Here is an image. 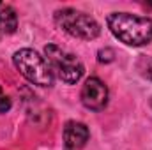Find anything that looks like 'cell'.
Masks as SVG:
<instances>
[{
  "instance_id": "6da1fadb",
  "label": "cell",
  "mask_w": 152,
  "mask_h": 150,
  "mask_svg": "<svg viewBox=\"0 0 152 150\" xmlns=\"http://www.w3.org/2000/svg\"><path fill=\"white\" fill-rule=\"evenodd\" d=\"M108 28L126 46H143L152 41V20L131 12H112Z\"/></svg>"
},
{
  "instance_id": "7a4b0ae2",
  "label": "cell",
  "mask_w": 152,
  "mask_h": 150,
  "mask_svg": "<svg viewBox=\"0 0 152 150\" xmlns=\"http://www.w3.org/2000/svg\"><path fill=\"white\" fill-rule=\"evenodd\" d=\"M12 62L16 69L25 76L30 83L39 85V87H51L55 76L51 73V67L44 57H41L37 51L30 48L18 50L12 55Z\"/></svg>"
},
{
  "instance_id": "3957f363",
  "label": "cell",
  "mask_w": 152,
  "mask_h": 150,
  "mask_svg": "<svg viewBox=\"0 0 152 150\" xmlns=\"http://www.w3.org/2000/svg\"><path fill=\"white\" fill-rule=\"evenodd\" d=\"M55 23L60 30H64L66 34L73 36L76 39H83V41H92L101 34V27L99 23L76 9H60L55 12Z\"/></svg>"
},
{
  "instance_id": "277c9868",
  "label": "cell",
  "mask_w": 152,
  "mask_h": 150,
  "mask_svg": "<svg viewBox=\"0 0 152 150\" xmlns=\"http://www.w3.org/2000/svg\"><path fill=\"white\" fill-rule=\"evenodd\" d=\"M44 55H46L44 58L48 60V64L51 67L53 76H57L64 83L73 85L76 81H80V78L85 73L80 58L57 44H48L44 48Z\"/></svg>"
},
{
  "instance_id": "5b68a950",
  "label": "cell",
  "mask_w": 152,
  "mask_h": 150,
  "mask_svg": "<svg viewBox=\"0 0 152 150\" xmlns=\"http://www.w3.org/2000/svg\"><path fill=\"white\" fill-rule=\"evenodd\" d=\"M80 97L87 110L101 111L108 104V87L99 78H88L81 87Z\"/></svg>"
},
{
  "instance_id": "8992f818",
  "label": "cell",
  "mask_w": 152,
  "mask_h": 150,
  "mask_svg": "<svg viewBox=\"0 0 152 150\" xmlns=\"http://www.w3.org/2000/svg\"><path fill=\"white\" fill-rule=\"evenodd\" d=\"M88 127L81 122H67L64 127V145L66 150H81L88 141Z\"/></svg>"
},
{
  "instance_id": "52a82bcc",
  "label": "cell",
  "mask_w": 152,
  "mask_h": 150,
  "mask_svg": "<svg viewBox=\"0 0 152 150\" xmlns=\"http://www.w3.org/2000/svg\"><path fill=\"white\" fill-rule=\"evenodd\" d=\"M18 28V14L12 7L5 5L0 9V34L2 36H9L14 34Z\"/></svg>"
},
{
  "instance_id": "ba28073f",
  "label": "cell",
  "mask_w": 152,
  "mask_h": 150,
  "mask_svg": "<svg viewBox=\"0 0 152 150\" xmlns=\"http://www.w3.org/2000/svg\"><path fill=\"white\" fill-rule=\"evenodd\" d=\"M142 64H143V66H140L142 74L145 76V78H149V79H152V58H145V60H142Z\"/></svg>"
},
{
  "instance_id": "9c48e42d",
  "label": "cell",
  "mask_w": 152,
  "mask_h": 150,
  "mask_svg": "<svg viewBox=\"0 0 152 150\" xmlns=\"http://www.w3.org/2000/svg\"><path fill=\"white\" fill-rule=\"evenodd\" d=\"M11 106H12V103H11V99L9 97H0V113H7L11 110Z\"/></svg>"
},
{
  "instance_id": "30bf717a",
  "label": "cell",
  "mask_w": 152,
  "mask_h": 150,
  "mask_svg": "<svg viewBox=\"0 0 152 150\" xmlns=\"http://www.w3.org/2000/svg\"><path fill=\"white\" fill-rule=\"evenodd\" d=\"M0 97H2V87H0Z\"/></svg>"
},
{
  "instance_id": "8fae6325",
  "label": "cell",
  "mask_w": 152,
  "mask_h": 150,
  "mask_svg": "<svg viewBox=\"0 0 152 150\" xmlns=\"http://www.w3.org/2000/svg\"><path fill=\"white\" fill-rule=\"evenodd\" d=\"M151 108H152V99H151Z\"/></svg>"
},
{
  "instance_id": "7c38bea8",
  "label": "cell",
  "mask_w": 152,
  "mask_h": 150,
  "mask_svg": "<svg viewBox=\"0 0 152 150\" xmlns=\"http://www.w3.org/2000/svg\"><path fill=\"white\" fill-rule=\"evenodd\" d=\"M0 37H2V34H0Z\"/></svg>"
},
{
  "instance_id": "4fadbf2b",
  "label": "cell",
  "mask_w": 152,
  "mask_h": 150,
  "mask_svg": "<svg viewBox=\"0 0 152 150\" xmlns=\"http://www.w3.org/2000/svg\"><path fill=\"white\" fill-rule=\"evenodd\" d=\"M0 5H2V4H0Z\"/></svg>"
}]
</instances>
